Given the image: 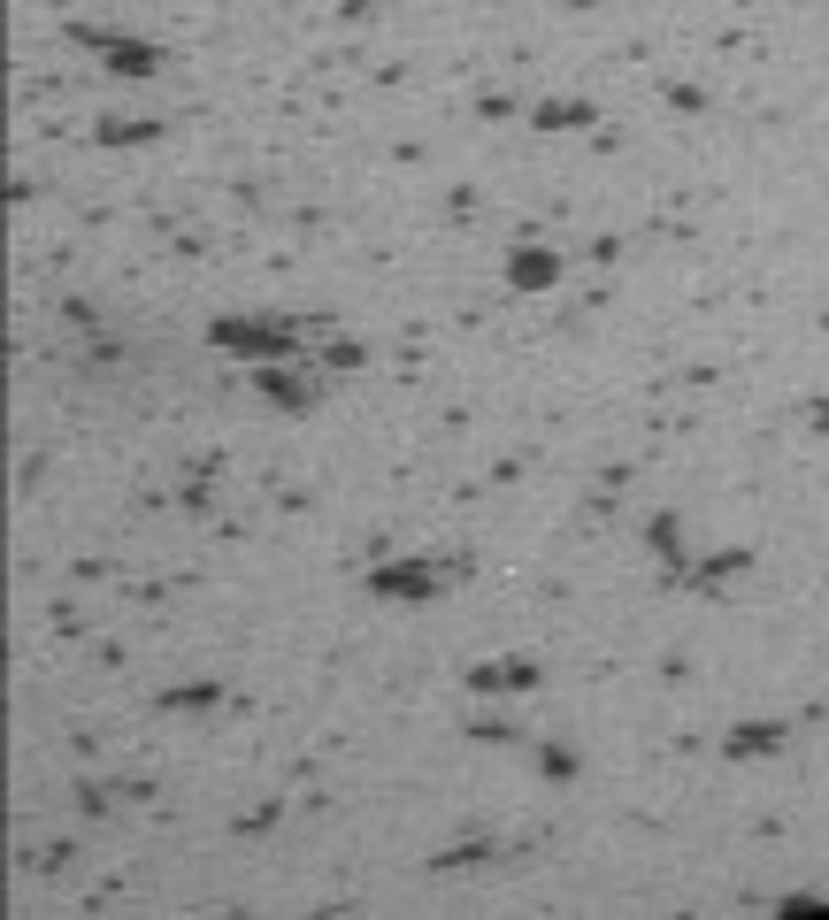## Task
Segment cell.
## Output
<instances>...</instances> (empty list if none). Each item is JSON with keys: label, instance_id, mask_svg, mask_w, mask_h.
Returning <instances> with one entry per match:
<instances>
[{"label": "cell", "instance_id": "cell-1", "mask_svg": "<svg viewBox=\"0 0 829 920\" xmlns=\"http://www.w3.org/2000/svg\"><path fill=\"white\" fill-rule=\"evenodd\" d=\"M300 330L308 322H293V314H277V322H246V314H223L208 338L223 345V353H262V361H293L300 353Z\"/></svg>", "mask_w": 829, "mask_h": 920}, {"label": "cell", "instance_id": "cell-2", "mask_svg": "<svg viewBox=\"0 0 829 920\" xmlns=\"http://www.w3.org/2000/svg\"><path fill=\"white\" fill-rule=\"evenodd\" d=\"M446 576H469V560H392V568H369V591L376 599H438Z\"/></svg>", "mask_w": 829, "mask_h": 920}, {"label": "cell", "instance_id": "cell-5", "mask_svg": "<svg viewBox=\"0 0 829 920\" xmlns=\"http://www.w3.org/2000/svg\"><path fill=\"white\" fill-rule=\"evenodd\" d=\"M507 285H514V292H545V285H561V261H553V254H538V246H530V254L514 246V261H507Z\"/></svg>", "mask_w": 829, "mask_h": 920}, {"label": "cell", "instance_id": "cell-12", "mask_svg": "<svg viewBox=\"0 0 829 920\" xmlns=\"http://www.w3.org/2000/svg\"><path fill=\"white\" fill-rule=\"evenodd\" d=\"M323 361H331V368H361V361H369V353H361V345H353V338H331V345H323Z\"/></svg>", "mask_w": 829, "mask_h": 920}, {"label": "cell", "instance_id": "cell-8", "mask_svg": "<svg viewBox=\"0 0 829 920\" xmlns=\"http://www.w3.org/2000/svg\"><path fill=\"white\" fill-rule=\"evenodd\" d=\"M745 568H753V553H714V560H699V568H691V584L706 591V584H722V576H745Z\"/></svg>", "mask_w": 829, "mask_h": 920}, {"label": "cell", "instance_id": "cell-6", "mask_svg": "<svg viewBox=\"0 0 829 920\" xmlns=\"http://www.w3.org/2000/svg\"><path fill=\"white\" fill-rule=\"evenodd\" d=\"M753 752H784V729L776 721H753V729L730 737V760H753Z\"/></svg>", "mask_w": 829, "mask_h": 920}, {"label": "cell", "instance_id": "cell-3", "mask_svg": "<svg viewBox=\"0 0 829 920\" xmlns=\"http://www.w3.org/2000/svg\"><path fill=\"white\" fill-rule=\"evenodd\" d=\"M254 384H262V399H269V407H285V415H308V407L323 399V392H316V376H300V368H277V361H269Z\"/></svg>", "mask_w": 829, "mask_h": 920}, {"label": "cell", "instance_id": "cell-11", "mask_svg": "<svg viewBox=\"0 0 829 920\" xmlns=\"http://www.w3.org/2000/svg\"><path fill=\"white\" fill-rule=\"evenodd\" d=\"M538 124H592V100H553L538 108Z\"/></svg>", "mask_w": 829, "mask_h": 920}, {"label": "cell", "instance_id": "cell-4", "mask_svg": "<svg viewBox=\"0 0 829 920\" xmlns=\"http://www.w3.org/2000/svg\"><path fill=\"white\" fill-rule=\"evenodd\" d=\"M469 691H477V698H499V691H507V698H522V691H538V667H530V660H499V667H469Z\"/></svg>", "mask_w": 829, "mask_h": 920}, {"label": "cell", "instance_id": "cell-14", "mask_svg": "<svg viewBox=\"0 0 829 920\" xmlns=\"http://www.w3.org/2000/svg\"><path fill=\"white\" fill-rule=\"evenodd\" d=\"M815 714H822V721H829V698H822V706H815Z\"/></svg>", "mask_w": 829, "mask_h": 920}, {"label": "cell", "instance_id": "cell-10", "mask_svg": "<svg viewBox=\"0 0 829 920\" xmlns=\"http://www.w3.org/2000/svg\"><path fill=\"white\" fill-rule=\"evenodd\" d=\"M653 545H661L668 560L683 568V529H676V514H653Z\"/></svg>", "mask_w": 829, "mask_h": 920}, {"label": "cell", "instance_id": "cell-7", "mask_svg": "<svg viewBox=\"0 0 829 920\" xmlns=\"http://www.w3.org/2000/svg\"><path fill=\"white\" fill-rule=\"evenodd\" d=\"M485 859H492V844H485V836H469V844H446L431 867H438V875H469V867H485Z\"/></svg>", "mask_w": 829, "mask_h": 920}, {"label": "cell", "instance_id": "cell-9", "mask_svg": "<svg viewBox=\"0 0 829 920\" xmlns=\"http://www.w3.org/2000/svg\"><path fill=\"white\" fill-rule=\"evenodd\" d=\"M169 714H200V706H215V683H192V691H162Z\"/></svg>", "mask_w": 829, "mask_h": 920}, {"label": "cell", "instance_id": "cell-13", "mask_svg": "<svg viewBox=\"0 0 829 920\" xmlns=\"http://www.w3.org/2000/svg\"><path fill=\"white\" fill-rule=\"evenodd\" d=\"M807 422H815V430H829V399H815V407H807Z\"/></svg>", "mask_w": 829, "mask_h": 920}]
</instances>
